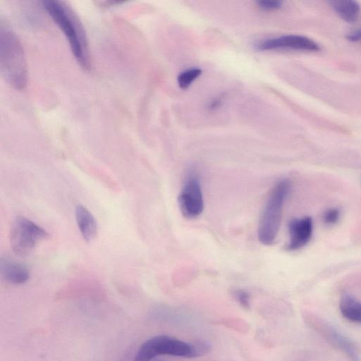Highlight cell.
I'll return each instance as SVG.
<instances>
[{
    "instance_id": "30bf717a",
    "label": "cell",
    "mask_w": 361,
    "mask_h": 361,
    "mask_svg": "<svg viewBox=\"0 0 361 361\" xmlns=\"http://www.w3.org/2000/svg\"><path fill=\"white\" fill-rule=\"evenodd\" d=\"M0 272L7 282L15 285L23 284L30 278V271L25 264L8 259H1Z\"/></svg>"
},
{
    "instance_id": "7a4b0ae2",
    "label": "cell",
    "mask_w": 361,
    "mask_h": 361,
    "mask_svg": "<svg viewBox=\"0 0 361 361\" xmlns=\"http://www.w3.org/2000/svg\"><path fill=\"white\" fill-rule=\"evenodd\" d=\"M0 68L6 81L18 90H23L27 80V66L22 43L16 34L4 22L0 25Z\"/></svg>"
},
{
    "instance_id": "7c38bea8",
    "label": "cell",
    "mask_w": 361,
    "mask_h": 361,
    "mask_svg": "<svg viewBox=\"0 0 361 361\" xmlns=\"http://www.w3.org/2000/svg\"><path fill=\"white\" fill-rule=\"evenodd\" d=\"M341 313L347 320L361 324V301L351 295L343 294L340 300Z\"/></svg>"
},
{
    "instance_id": "e0dca14e",
    "label": "cell",
    "mask_w": 361,
    "mask_h": 361,
    "mask_svg": "<svg viewBox=\"0 0 361 361\" xmlns=\"http://www.w3.org/2000/svg\"><path fill=\"white\" fill-rule=\"evenodd\" d=\"M340 218V211L336 208L328 209L324 215V221L329 225L336 224Z\"/></svg>"
},
{
    "instance_id": "8fae6325",
    "label": "cell",
    "mask_w": 361,
    "mask_h": 361,
    "mask_svg": "<svg viewBox=\"0 0 361 361\" xmlns=\"http://www.w3.org/2000/svg\"><path fill=\"white\" fill-rule=\"evenodd\" d=\"M75 219L81 235L86 241L92 240L97 235L98 226L92 214L83 205L75 207Z\"/></svg>"
},
{
    "instance_id": "44dd1931",
    "label": "cell",
    "mask_w": 361,
    "mask_h": 361,
    "mask_svg": "<svg viewBox=\"0 0 361 361\" xmlns=\"http://www.w3.org/2000/svg\"><path fill=\"white\" fill-rule=\"evenodd\" d=\"M152 361H166V360H154Z\"/></svg>"
},
{
    "instance_id": "8992f818",
    "label": "cell",
    "mask_w": 361,
    "mask_h": 361,
    "mask_svg": "<svg viewBox=\"0 0 361 361\" xmlns=\"http://www.w3.org/2000/svg\"><path fill=\"white\" fill-rule=\"evenodd\" d=\"M178 202L182 214L194 219L204 209V199L199 178L194 171H190L179 193Z\"/></svg>"
},
{
    "instance_id": "d6986e66",
    "label": "cell",
    "mask_w": 361,
    "mask_h": 361,
    "mask_svg": "<svg viewBox=\"0 0 361 361\" xmlns=\"http://www.w3.org/2000/svg\"><path fill=\"white\" fill-rule=\"evenodd\" d=\"M222 97H219L212 99L208 104V108L210 110H214L219 108L222 104Z\"/></svg>"
},
{
    "instance_id": "4fadbf2b",
    "label": "cell",
    "mask_w": 361,
    "mask_h": 361,
    "mask_svg": "<svg viewBox=\"0 0 361 361\" xmlns=\"http://www.w3.org/2000/svg\"><path fill=\"white\" fill-rule=\"evenodd\" d=\"M335 12L343 20L353 23L357 20L360 13V5L355 1L333 0L329 2Z\"/></svg>"
},
{
    "instance_id": "5b68a950",
    "label": "cell",
    "mask_w": 361,
    "mask_h": 361,
    "mask_svg": "<svg viewBox=\"0 0 361 361\" xmlns=\"http://www.w3.org/2000/svg\"><path fill=\"white\" fill-rule=\"evenodd\" d=\"M47 235V232L32 221L17 216L11 228V245L17 255H27Z\"/></svg>"
},
{
    "instance_id": "9a60e30c",
    "label": "cell",
    "mask_w": 361,
    "mask_h": 361,
    "mask_svg": "<svg viewBox=\"0 0 361 361\" xmlns=\"http://www.w3.org/2000/svg\"><path fill=\"white\" fill-rule=\"evenodd\" d=\"M232 295L245 310H249L250 308V295L246 290L235 289L232 291Z\"/></svg>"
},
{
    "instance_id": "277c9868",
    "label": "cell",
    "mask_w": 361,
    "mask_h": 361,
    "mask_svg": "<svg viewBox=\"0 0 361 361\" xmlns=\"http://www.w3.org/2000/svg\"><path fill=\"white\" fill-rule=\"evenodd\" d=\"M291 190L288 179L279 180L271 190L260 215L257 235L264 245H271L279 233L283 205Z\"/></svg>"
},
{
    "instance_id": "ba28073f",
    "label": "cell",
    "mask_w": 361,
    "mask_h": 361,
    "mask_svg": "<svg viewBox=\"0 0 361 361\" xmlns=\"http://www.w3.org/2000/svg\"><path fill=\"white\" fill-rule=\"evenodd\" d=\"M289 242L286 245L288 250L301 249L310 241L313 231L312 219L310 216L292 219L288 225Z\"/></svg>"
},
{
    "instance_id": "2e32d148",
    "label": "cell",
    "mask_w": 361,
    "mask_h": 361,
    "mask_svg": "<svg viewBox=\"0 0 361 361\" xmlns=\"http://www.w3.org/2000/svg\"><path fill=\"white\" fill-rule=\"evenodd\" d=\"M256 4L263 11L277 10L283 5V2L278 0H260L257 1Z\"/></svg>"
},
{
    "instance_id": "ffe728a7",
    "label": "cell",
    "mask_w": 361,
    "mask_h": 361,
    "mask_svg": "<svg viewBox=\"0 0 361 361\" xmlns=\"http://www.w3.org/2000/svg\"><path fill=\"white\" fill-rule=\"evenodd\" d=\"M122 2L113 1H104L97 2V4H99V5L102 7H108V6H115L116 4H120Z\"/></svg>"
},
{
    "instance_id": "ac0fdd59",
    "label": "cell",
    "mask_w": 361,
    "mask_h": 361,
    "mask_svg": "<svg viewBox=\"0 0 361 361\" xmlns=\"http://www.w3.org/2000/svg\"><path fill=\"white\" fill-rule=\"evenodd\" d=\"M347 39L354 42H361V29H357L348 33Z\"/></svg>"
},
{
    "instance_id": "3957f363",
    "label": "cell",
    "mask_w": 361,
    "mask_h": 361,
    "mask_svg": "<svg viewBox=\"0 0 361 361\" xmlns=\"http://www.w3.org/2000/svg\"><path fill=\"white\" fill-rule=\"evenodd\" d=\"M211 348V345L204 341L190 343L168 335H158L140 346L134 361H152L159 355L194 358L207 354Z\"/></svg>"
},
{
    "instance_id": "52a82bcc",
    "label": "cell",
    "mask_w": 361,
    "mask_h": 361,
    "mask_svg": "<svg viewBox=\"0 0 361 361\" xmlns=\"http://www.w3.org/2000/svg\"><path fill=\"white\" fill-rule=\"evenodd\" d=\"M257 49L260 51L293 50L317 51L319 44L310 37L300 35H285L259 42Z\"/></svg>"
},
{
    "instance_id": "6da1fadb",
    "label": "cell",
    "mask_w": 361,
    "mask_h": 361,
    "mask_svg": "<svg viewBox=\"0 0 361 361\" xmlns=\"http://www.w3.org/2000/svg\"><path fill=\"white\" fill-rule=\"evenodd\" d=\"M42 5L66 37L78 63L84 70H90L92 60L89 43L84 26L78 14L64 1L46 0L42 1Z\"/></svg>"
},
{
    "instance_id": "5bb4252c",
    "label": "cell",
    "mask_w": 361,
    "mask_h": 361,
    "mask_svg": "<svg viewBox=\"0 0 361 361\" xmlns=\"http://www.w3.org/2000/svg\"><path fill=\"white\" fill-rule=\"evenodd\" d=\"M201 73L202 70L197 67L188 68L183 71L177 78L178 86L182 89L188 88L191 83L201 75Z\"/></svg>"
},
{
    "instance_id": "9c48e42d",
    "label": "cell",
    "mask_w": 361,
    "mask_h": 361,
    "mask_svg": "<svg viewBox=\"0 0 361 361\" xmlns=\"http://www.w3.org/2000/svg\"><path fill=\"white\" fill-rule=\"evenodd\" d=\"M317 328L324 336L334 346L340 349L354 361L359 360L357 349L353 343L338 330L326 324L319 323Z\"/></svg>"
}]
</instances>
